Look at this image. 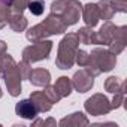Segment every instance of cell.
I'll return each mask as SVG.
<instances>
[{
	"mask_svg": "<svg viewBox=\"0 0 127 127\" xmlns=\"http://www.w3.org/2000/svg\"><path fill=\"white\" fill-rule=\"evenodd\" d=\"M123 102H124V93L123 91H118V93H115V97L112 100L111 108H120L123 105Z\"/></svg>",
	"mask_w": 127,
	"mask_h": 127,
	"instance_id": "cell-28",
	"label": "cell"
},
{
	"mask_svg": "<svg viewBox=\"0 0 127 127\" xmlns=\"http://www.w3.org/2000/svg\"><path fill=\"white\" fill-rule=\"evenodd\" d=\"M30 0H11V8L14 9L15 14H23V11L29 6Z\"/></svg>",
	"mask_w": 127,
	"mask_h": 127,
	"instance_id": "cell-21",
	"label": "cell"
},
{
	"mask_svg": "<svg viewBox=\"0 0 127 127\" xmlns=\"http://www.w3.org/2000/svg\"><path fill=\"white\" fill-rule=\"evenodd\" d=\"M79 37L76 33H69L64 39L60 42L58 48V57L55 60L57 66L60 69H70L75 63V52L78 49Z\"/></svg>",
	"mask_w": 127,
	"mask_h": 127,
	"instance_id": "cell-2",
	"label": "cell"
},
{
	"mask_svg": "<svg viewBox=\"0 0 127 127\" xmlns=\"http://www.w3.org/2000/svg\"><path fill=\"white\" fill-rule=\"evenodd\" d=\"M5 51H6V45H5V42L0 40V55H3Z\"/></svg>",
	"mask_w": 127,
	"mask_h": 127,
	"instance_id": "cell-29",
	"label": "cell"
},
{
	"mask_svg": "<svg viewBox=\"0 0 127 127\" xmlns=\"http://www.w3.org/2000/svg\"><path fill=\"white\" fill-rule=\"evenodd\" d=\"M0 73L5 78L11 96H18L21 93V76L18 72L17 63L8 54L0 55Z\"/></svg>",
	"mask_w": 127,
	"mask_h": 127,
	"instance_id": "cell-1",
	"label": "cell"
},
{
	"mask_svg": "<svg viewBox=\"0 0 127 127\" xmlns=\"http://www.w3.org/2000/svg\"><path fill=\"white\" fill-rule=\"evenodd\" d=\"M29 79L36 87H46L51 81V75L46 69H34V70H32Z\"/></svg>",
	"mask_w": 127,
	"mask_h": 127,
	"instance_id": "cell-12",
	"label": "cell"
},
{
	"mask_svg": "<svg viewBox=\"0 0 127 127\" xmlns=\"http://www.w3.org/2000/svg\"><path fill=\"white\" fill-rule=\"evenodd\" d=\"M115 63H117V57L111 51H106V49H94L90 54V60L87 63L85 69L87 70H91L93 69L91 75L96 76L100 72H108V70L114 69L115 67Z\"/></svg>",
	"mask_w": 127,
	"mask_h": 127,
	"instance_id": "cell-3",
	"label": "cell"
},
{
	"mask_svg": "<svg viewBox=\"0 0 127 127\" xmlns=\"http://www.w3.org/2000/svg\"><path fill=\"white\" fill-rule=\"evenodd\" d=\"M45 94H46V97L51 100V103H57L60 99H61V96L57 93V90L54 88V85L52 87H49V85H46V88H45V91H43Z\"/></svg>",
	"mask_w": 127,
	"mask_h": 127,
	"instance_id": "cell-24",
	"label": "cell"
},
{
	"mask_svg": "<svg viewBox=\"0 0 127 127\" xmlns=\"http://www.w3.org/2000/svg\"><path fill=\"white\" fill-rule=\"evenodd\" d=\"M60 124H61V126H66V124H88V120L84 117V114L75 112V114H72L69 118L61 120Z\"/></svg>",
	"mask_w": 127,
	"mask_h": 127,
	"instance_id": "cell-19",
	"label": "cell"
},
{
	"mask_svg": "<svg viewBox=\"0 0 127 127\" xmlns=\"http://www.w3.org/2000/svg\"><path fill=\"white\" fill-rule=\"evenodd\" d=\"M88 60H90V54H87L82 49H76V52H75V61L78 63L79 66L85 67L87 63H88Z\"/></svg>",
	"mask_w": 127,
	"mask_h": 127,
	"instance_id": "cell-22",
	"label": "cell"
},
{
	"mask_svg": "<svg viewBox=\"0 0 127 127\" xmlns=\"http://www.w3.org/2000/svg\"><path fill=\"white\" fill-rule=\"evenodd\" d=\"M82 17H84V21L88 27H94L99 20H100V14H99V8L97 5L94 3H88L85 5V8L82 9Z\"/></svg>",
	"mask_w": 127,
	"mask_h": 127,
	"instance_id": "cell-8",
	"label": "cell"
},
{
	"mask_svg": "<svg viewBox=\"0 0 127 127\" xmlns=\"http://www.w3.org/2000/svg\"><path fill=\"white\" fill-rule=\"evenodd\" d=\"M124 87H126V84L123 81H120V78H115V76L108 78L106 82H105V88L109 93H118V91L124 93Z\"/></svg>",
	"mask_w": 127,
	"mask_h": 127,
	"instance_id": "cell-17",
	"label": "cell"
},
{
	"mask_svg": "<svg viewBox=\"0 0 127 127\" xmlns=\"http://www.w3.org/2000/svg\"><path fill=\"white\" fill-rule=\"evenodd\" d=\"M46 36H49V33H48V30L45 29L43 23H40V24L34 26L33 29H30V30L27 32V39H29V40H32V42L42 40V39H43V37H46Z\"/></svg>",
	"mask_w": 127,
	"mask_h": 127,
	"instance_id": "cell-13",
	"label": "cell"
},
{
	"mask_svg": "<svg viewBox=\"0 0 127 127\" xmlns=\"http://www.w3.org/2000/svg\"><path fill=\"white\" fill-rule=\"evenodd\" d=\"M94 76L87 70V69H82V70H79V72H76L75 73V76H73V87L79 91V93H85V91H88L91 87H93V84H94V79H93Z\"/></svg>",
	"mask_w": 127,
	"mask_h": 127,
	"instance_id": "cell-7",
	"label": "cell"
},
{
	"mask_svg": "<svg viewBox=\"0 0 127 127\" xmlns=\"http://www.w3.org/2000/svg\"><path fill=\"white\" fill-rule=\"evenodd\" d=\"M27 8L30 9V12H32L33 15H40V14L43 12V3L39 2V0H36V2H30Z\"/></svg>",
	"mask_w": 127,
	"mask_h": 127,
	"instance_id": "cell-26",
	"label": "cell"
},
{
	"mask_svg": "<svg viewBox=\"0 0 127 127\" xmlns=\"http://www.w3.org/2000/svg\"><path fill=\"white\" fill-rule=\"evenodd\" d=\"M85 109L91 115H103V114H108L112 108L109 100L103 94H94L85 102Z\"/></svg>",
	"mask_w": 127,
	"mask_h": 127,
	"instance_id": "cell-5",
	"label": "cell"
},
{
	"mask_svg": "<svg viewBox=\"0 0 127 127\" xmlns=\"http://www.w3.org/2000/svg\"><path fill=\"white\" fill-rule=\"evenodd\" d=\"M124 46H126V39H120V37H114L111 42H109V51L114 54V55H117V54H120L123 49H124Z\"/></svg>",
	"mask_w": 127,
	"mask_h": 127,
	"instance_id": "cell-20",
	"label": "cell"
},
{
	"mask_svg": "<svg viewBox=\"0 0 127 127\" xmlns=\"http://www.w3.org/2000/svg\"><path fill=\"white\" fill-rule=\"evenodd\" d=\"M66 2H67V0H55V2L51 5L52 14H55V15H61L63 11H64V8H66Z\"/></svg>",
	"mask_w": 127,
	"mask_h": 127,
	"instance_id": "cell-25",
	"label": "cell"
},
{
	"mask_svg": "<svg viewBox=\"0 0 127 127\" xmlns=\"http://www.w3.org/2000/svg\"><path fill=\"white\" fill-rule=\"evenodd\" d=\"M78 37H79V42L85 43V45H94L97 43V34L91 30V27H82L78 30Z\"/></svg>",
	"mask_w": 127,
	"mask_h": 127,
	"instance_id": "cell-14",
	"label": "cell"
},
{
	"mask_svg": "<svg viewBox=\"0 0 127 127\" xmlns=\"http://www.w3.org/2000/svg\"><path fill=\"white\" fill-rule=\"evenodd\" d=\"M8 23H9V26H11V29L14 30V32H23L26 27H27V20L21 15V14H15L12 18H9L8 20Z\"/></svg>",
	"mask_w": 127,
	"mask_h": 127,
	"instance_id": "cell-18",
	"label": "cell"
},
{
	"mask_svg": "<svg viewBox=\"0 0 127 127\" xmlns=\"http://www.w3.org/2000/svg\"><path fill=\"white\" fill-rule=\"evenodd\" d=\"M81 11H82V8H81L79 2H76V0H67V2H66V8H64V11H63V14L60 17L63 18V21H64L67 24V27H69V26L75 24L79 20Z\"/></svg>",
	"mask_w": 127,
	"mask_h": 127,
	"instance_id": "cell-6",
	"label": "cell"
},
{
	"mask_svg": "<svg viewBox=\"0 0 127 127\" xmlns=\"http://www.w3.org/2000/svg\"><path fill=\"white\" fill-rule=\"evenodd\" d=\"M54 88L57 90V93H58L61 97H66V96H69L70 91H72V82H70L69 78L61 76V78H58V81L55 82Z\"/></svg>",
	"mask_w": 127,
	"mask_h": 127,
	"instance_id": "cell-15",
	"label": "cell"
},
{
	"mask_svg": "<svg viewBox=\"0 0 127 127\" xmlns=\"http://www.w3.org/2000/svg\"><path fill=\"white\" fill-rule=\"evenodd\" d=\"M115 27L117 26H114L112 23H105L103 26H102V29L99 30V33H96L97 34V43H100V45H109V42L114 39V34H115Z\"/></svg>",
	"mask_w": 127,
	"mask_h": 127,
	"instance_id": "cell-10",
	"label": "cell"
},
{
	"mask_svg": "<svg viewBox=\"0 0 127 127\" xmlns=\"http://www.w3.org/2000/svg\"><path fill=\"white\" fill-rule=\"evenodd\" d=\"M112 5H114L115 12L117 11H120V12H126L127 11V0H114Z\"/></svg>",
	"mask_w": 127,
	"mask_h": 127,
	"instance_id": "cell-27",
	"label": "cell"
},
{
	"mask_svg": "<svg viewBox=\"0 0 127 127\" xmlns=\"http://www.w3.org/2000/svg\"><path fill=\"white\" fill-rule=\"evenodd\" d=\"M30 100H32L33 105L36 106L37 112H46V111H49L51 106H52L51 100L46 97V94H45L43 91H34V93H32Z\"/></svg>",
	"mask_w": 127,
	"mask_h": 127,
	"instance_id": "cell-9",
	"label": "cell"
},
{
	"mask_svg": "<svg viewBox=\"0 0 127 127\" xmlns=\"http://www.w3.org/2000/svg\"><path fill=\"white\" fill-rule=\"evenodd\" d=\"M52 48V42L49 40H37V43L34 45H30L24 49L23 52V61L29 63V64H32V63L34 61H39L42 58H48V54Z\"/></svg>",
	"mask_w": 127,
	"mask_h": 127,
	"instance_id": "cell-4",
	"label": "cell"
},
{
	"mask_svg": "<svg viewBox=\"0 0 127 127\" xmlns=\"http://www.w3.org/2000/svg\"><path fill=\"white\" fill-rule=\"evenodd\" d=\"M32 70L33 69L30 67V64H29V63H26V61H23V63H20V64H18V72H20V76L23 79H29Z\"/></svg>",
	"mask_w": 127,
	"mask_h": 127,
	"instance_id": "cell-23",
	"label": "cell"
},
{
	"mask_svg": "<svg viewBox=\"0 0 127 127\" xmlns=\"http://www.w3.org/2000/svg\"><path fill=\"white\" fill-rule=\"evenodd\" d=\"M0 97H2V90H0Z\"/></svg>",
	"mask_w": 127,
	"mask_h": 127,
	"instance_id": "cell-30",
	"label": "cell"
},
{
	"mask_svg": "<svg viewBox=\"0 0 127 127\" xmlns=\"http://www.w3.org/2000/svg\"><path fill=\"white\" fill-rule=\"evenodd\" d=\"M99 8V14H100V18L103 20H111L112 15L115 14V9H114V5L109 0H102V2L97 5Z\"/></svg>",
	"mask_w": 127,
	"mask_h": 127,
	"instance_id": "cell-16",
	"label": "cell"
},
{
	"mask_svg": "<svg viewBox=\"0 0 127 127\" xmlns=\"http://www.w3.org/2000/svg\"><path fill=\"white\" fill-rule=\"evenodd\" d=\"M15 111H17V114L20 115V117H23V118H34L36 117V114H37V109H36V106L33 105V102L29 99V100H21L20 103H17V106H15Z\"/></svg>",
	"mask_w": 127,
	"mask_h": 127,
	"instance_id": "cell-11",
	"label": "cell"
}]
</instances>
